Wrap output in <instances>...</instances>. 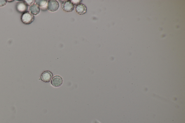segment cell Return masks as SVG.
Here are the masks:
<instances>
[{"label":"cell","mask_w":185,"mask_h":123,"mask_svg":"<svg viewBox=\"0 0 185 123\" xmlns=\"http://www.w3.org/2000/svg\"><path fill=\"white\" fill-rule=\"evenodd\" d=\"M59 4L57 1L55 0L49 1L47 3V8L49 11L55 12L58 9Z\"/></svg>","instance_id":"3957f363"},{"label":"cell","mask_w":185,"mask_h":123,"mask_svg":"<svg viewBox=\"0 0 185 123\" xmlns=\"http://www.w3.org/2000/svg\"><path fill=\"white\" fill-rule=\"evenodd\" d=\"M34 20V16L31 14L29 12L26 11L24 12L21 16V20L23 23L26 25L31 24Z\"/></svg>","instance_id":"6da1fadb"},{"label":"cell","mask_w":185,"mask_h":123,"mask_svg":"<svg viewBox=\"0 0 185 123\" xmlns=\"http://www.w3.org/2000/svg\"><path fill=\"white\" fill-rule=\"evenodd\" d=\"M76 11L79 15H83L87 12V7L82 4H79L76 5L75 8Z\"/></svg>","instance_id":"8992f818"},{"label":"cell","mask_w":185,"mask_h":123,"mask_svg":"<svg viewBox=\"0 0 185 123\" xmlns=\"http://www.w3.org/2000/svg\"><path fill=\"white\" fill-rule=\"evenodd\" d=\"M63 80L62 78L59 75H56L52 79L51 84L54 87H57L62 85Z\"/></svg>","instance_id":"5b68a950"},{"label":"cell","mask_w":185,"mask_h":123,"mask_svg":"<svg viewBox=\"0 0 185 123\" xmlns=\"http://www.w3.org/2000/svg\"><path fill=\"white\" fill-rule=\"evenodd\" d=\"M24 1V3H25L26 5L29 6V5H31L33 3L34 1H32V0H31V1H27V0H26V1Z\"/></svg>","instance_id":"8fae6325"},{"label":"cell","mask_w":185,"mask_h":123,"mask_svg":"<svg viewBox=\"0 0 185 123\" xmlns=\"http://www.w3.org/2000/svg\"><path fill=\"white\" fill-rule=\"evenodd\" d=\"M75 8L74 4L71 1H65L62 3V8L66 12H71L73 11Z\"/></svg>","instance_id":"7a4b0ae2"},{"label":"cell","mask_w":185,"mask_h":123,"mask_svg":"<svg viewBox=\"0 0 185 123\" xmlns=\"http://www.w3.org/2000/svg\"><path fill=\"white\" fill-rule=\"evenodd\" d=\"M16 9L17 11L21 12H25L27 10V6L24 2H20L17 3L16 6Z\"/></svg>","instance_id":"ba28073f"},{"label":"cell","mask_w":185,"mask_h":123,"mask_svg":"<svg viewBox=\"0 0 185 123\" xmlns=\"http://www.w3.org/2000/svg\"><path fill=\"white\" fill-rule=\"evenodd\" d=\"M53 75L51 72L46 71L42 73L40 76V80L45 82H49L52 80Z\"/></svg>","instance_id":"277c9868"},{"label":"cell","mask_w":185,"mask_h":123,"mask_svg":"<svg viewBox=\"0 0 185 123\" xmlns=\"http://www.w3.org/2000/svg\"><path fill=\"white\" fill-rule=\"evenodd\" d=\"M7 1L5 0H0V7L5 6L6 4Z\"/></svg>","instance_id":"30bf717a"},{"label":"cell","mask_w":185,"mask_h":123,"mask_svg":"<svg viewBox=\"0 0 185 123\" xmlns=\"http://www.w3.org/2000/svg\"><path fill=\"white\" fill-rule=\"evenodd\" d=\"M30 13L32 15H36L39 13L40 9L39 6L36 4H33L29 7Z\"/></svg>","instance_id":"52a82bcc"},{"label":"cell","mask_w":185,"mask_h":123,"mask_svg":"<svg viewBox=\"0 0 185 123\" xmlns=\"http://www.w3.org/2000/svg\"><path fill=\"white\" fill-rule=\"evenodd\" d=\"M35 1L36 4L39 7L45 6L47 2V1Z\"/></svg>","instance_id":"9c48e42d"}]
</instances>
